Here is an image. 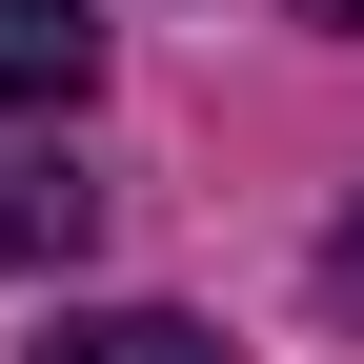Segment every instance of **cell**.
I'll use <instances>...</instances> for the list:
<instances>
[{"instance_id": "cell-1", "label": "cell", "mask_w": 364, "mask_h": 364, "mask_svg": "<svg viewBox=\"0 0 364 364\" xmlns=\"http://www.w3.org/2000/svg\"><path fill=\"white\" fill-rule=\"evenodd\" d=\"M102 81V0H0V102H81Z\"/></svg>"}, {"instance_id": "cell-2", "label": "cell", "mask_w": 364, "mask_h": 364, "mask_svg": "<svg viewBox=\"0 0 364 364\" xmlns=\"http://www.w3.org/2000/svg\"><path fill=\"white\" fill-rule=\"evenodd\" d=\"M21 364H223V344L182 324V304H61V324H41Z\"/></svg>"}, {"instance_id": "cell-3", "label": "cell", "mask_w": 364, "mask_h": 364, "mask_svg": "<svg viewBox=\"0 0 364 364\" xmlns=\"http://www.w3.org/2000/svg\"><path fill=\"white\" fill-rule=\"evenodd\" d=\"M81 223H102L81 182H41V162H0V263H81Z\"/></svg>"}, {"instance_id": "cell-4", "label": "cell", "mask_w": 364, "mask_h": 364, "mask_svg": "<svg viewBox=\"0 0 364 364\" xmlns=\"http://www.w3.org/2000/svg\"><path fill=\"white\" fill-rule=\"evenodd\" d=\"M324 304H344V324H364V223H344V243H324Z\"/></svg>"}, {"instance_id": "cell-5", "label": "cell", "mask_w": 364, "mask_h": 364, "mask_svg": "<svg viewBox=\"0 0 364 364\" xmlns=\"http://www.w3.org/2000/svg\"><path fill=\"white\" fill-rule=\"evenodd\" d=\"M304 21H324V41H364V0H304Z\"/></svg>"}]
</instances>
